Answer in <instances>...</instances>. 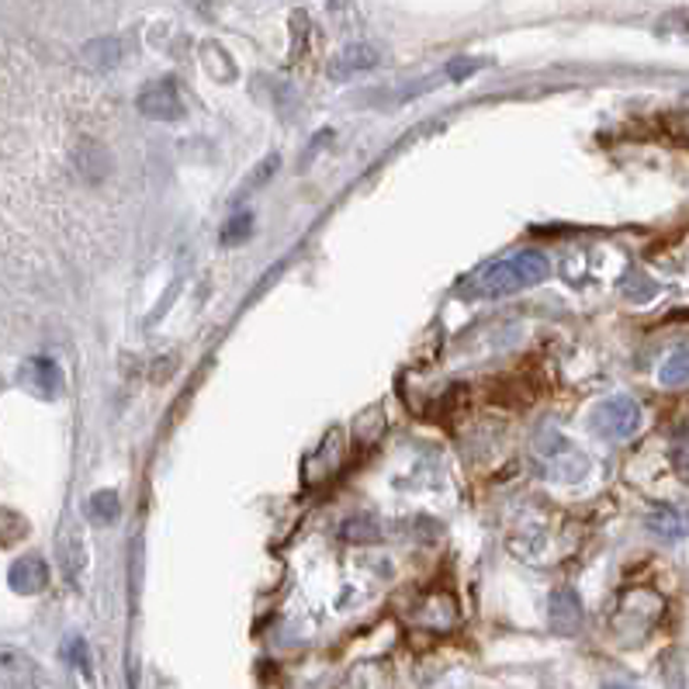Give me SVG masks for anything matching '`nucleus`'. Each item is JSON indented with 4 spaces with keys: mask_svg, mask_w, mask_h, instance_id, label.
I'll list each match as a JSON object with an SVG mask.
<instances>
[{
    "mask_svg": "<svg viewBox=\"0 0 689 689\" xmlns=\"http://www.w3.org/2000/svg\"><path fill=\"white\" fill-rule=\"evenodd\" d=\"M547 613H551V631H555V634H565V637L579 634V627H582V600H579L576 589H558L555 596H551Z\"/></svg>",
    "mask_w": 689,
    "mask_h": 689,
    "instance_id": "4",
    "label": "nucleus"
},
{
    "mask_svg": "<svg viewBox=\"0 0 689 689\" xmlns=\"http://www.w3.org/2000/svg\"><path fill=\"white\" fill-rule=\"evenodd\" d=\"M658 381L665 388H682V385H689V347L673 351L669 357H665L662 371H658Z\"/></svg>",
    "mask_w": 689,
    "mask_h": 689,
    "instance_id": "8",
    "label": "nucleus"
},
{
    "mask_svg": "<svg viewBox=\"0 0 689 689\" xmlns=\"http://www.w3.org/2000/svg\"><path fill=\"white\" fill-rule=\"evenodd\" d=\"M669 457H673V468H676V475H679V478L686 481V486H689V423L676 430Z\"/></svg>",
    "mask_w": 689,
    "mask_h": 689,
    "instance_id": "9",
    "label": "nucleus"
},
{
    "mask_svg": "<svg viewBox=\"0 0 689 689\" xmlns=\"http://www.w3.org/2000/svg\"><path fill=\"white\" fill-rule=\"evenodd\" d=\"M471 70H478V63H457L451 74H454V77H465V74H471Z\"/></svg>",
    "mask_w": 689,
    "mask_h": 689,
    "instance_id": "13",
    "label": "nucleus"
},
{
    "mask_svg": "<svg viewBox=\"0 0 689 689\" xmlns=\"http://www.w3.org/2000/svg\"><path fill=\"white\" fill-rule=\"evenodd\" d=\"M648 531L662 541H679L689 534V513H682L676 507H655L648 513Z\"/></svg>",
    "mask_w": 689,
    "mask_h": 689,
    "instance_id": "7",
    "label": "nucleus"
},
{
    "mask_svg": "<svg viewBox=\"0 0 689 689\" xmlns=\"http://www.w3.org/2000/svg\"><path fill=\"white\" fill-rule=\"evenodd\" d=\"M95 513H98L101 523H111L114 516H119V496H114V492H101L95 499Z\"/></svg>",
    "mask_w": 689,
    "mask_h": 689,
    "instance_id": "12",
    "label": "nucleus"
},
{
    "mask_svg": "<svg viewBox=\"0 0 689 689\" xmlns=\"http://www.w3.org/2000/svg\"><path fill=\"white\" fill-rule=\"evenodd\" d=\"M592 430L603 436V441H631L641 430V405L631 396H613L592 409Z\"/></svg>",
    "mask_w": 689,
    "mask_h": 689,
    "instance_id": "2",
    "label": "nucleus"
},
{
    "mask_svg": "<svg viewBox=\"0 0 689 689\" xmlns=\"http://www.w3.org/2000/svg\"><path fill=\"white\" fill-rule=\"evenodd\" d=\"M371 66H378V53L371 49V45H347L330 66V77L333 80H347L354 74H364L371 70Z\"/></svg>",
    "mask_w": 689,
    "mask_h": 689,
    "instance_id": "6",
    "label": "nucleus"
},
{
    "mask_svg": "<svg viewBox=\"0 0 689 689\" xmlns=\"http://www.w3.org/2000/svg\"><path fill=\"white\" fill-rule=\"evenodd\" d=\"M343 537L347 541H378V531L371 520H351L347 526H343Z\"/></svg>",
    "mask_w": 689,
    "mask_h": 689,
    "instance_id": "11",
    "label": "nucleus"
},
{
    "mask_svg": "<svg viewBox=\"0 0 689 689\" xmlns=\"http://www.w3.org/2000/svg\"><path fill=\"white\" fill-rule=\"evenodd\" d=\"M249 222H254V219H249V215H236L233 222H229V225H225V233H222V243H225V246H236V243H243V240L249 236Z\"/></svg>",
    "mask_w": 689,
    "mask_h": 689,
    "instance_id": "10",
    "label": "nucleus"
},
{
    "mask_svg": "<svg viewBox=\"0 0 689 689\" xmlns=\"http://www.w3.org/2000/svg\"><path fill=\"white\" fill-rule=\"evenodd\" d=\"M140 111L153 122H177L184 114V101L170 80H156L140 95Z\"/></svg>",
    "mask_w": 689,
    "mask_h": 689,
    "instance_id": "3",
    "label": "nucleus"
},
{
    "mask_svg": "<svg viewBox=\"0 0 689 689\" xmlns=\"http://www.w3.org/2000/svg\"><path fill=\"white\" fill-rule=\"evenodd\" d=\"M0 689H38L32 658L21 652H0Z\"/></svg>",
    "mask_w": 689,
    "mask_h": 689,
    "instance_id": "5",
    "label": "nucleus"
},
{
    "mask_svg": "<svg viewBox=\"0 0 689 689\" xmlns=\"http://www.w3.org/2000/svg\"><path fill=\"white\" fill-rule=\"evenodd\" d=\"M330 4H336V0H330Z\"/></svg>",
    "mask_w": 689,
    "mask_h": 689,
    "instance_id": "14",
    "label": "nucleus"
},
{
    "mask_svg": "<svg viewBox=\"0 0 689 689\" xmlns=\"http://www.w3.org/2000/svg\"><path fill=\"white\" fill-rule=\"evenodd\" d=\"M547 274H551V264L544 260V254H537V249H520V254L507 260H492L481 267L462 288V295L465 298H507V295H516L523 288L547 281Z\"/></svg>",
    "mask_w": 689,
    "mask_h": 689,
    "instance_id": "1",
    "label": "nucleus"
}]
</instances>
